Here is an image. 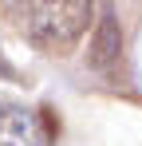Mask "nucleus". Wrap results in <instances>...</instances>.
<instances>
[{
  "label": "nucleus",
  "mask_w": 142,
  "mask_h": 146,
  "mask_svg": "<svg viewBox=\"0 0 142 146\" xmlns=\"http://www.w3.org/2000/svg\"><path fill=\"white\" fill-rule=\"evenodd\" d=\"M91 4L83 0H36V4H8L12 24L36 44L40 51L67 55L91 24Z\"/></svg>",
  "instance_id": "obj_1"
},
{
  "label": "nucleus",
  "mask_w": 142,
  "mask_h": 146,
  "mask_svg": "<svg viewBox=\"0 0 142 146\" xmlns=\"http://www.w3.org/2000/svg\"><path fill=\"white\" fill-rule=\"evenodd\" d=\"M0 146H40L36 111L12 95H0Z\"/></svg>",
  "instance_id": "obj_2"
},
{
  "label": "nucleus",
  "mask_w": 142,
  "mask_h": 146,
  "mask_svg": "<svg viewBox=\"0 0 142 146\" xmlns=\"http://www.w3.org/2000/svg\"><path fill=\"white\" fill-rule=\"evenodd\" d=\"M87 63H91L95 71H103V75L115 79L118 63H122V28H118L115 16H103L99 20L95 40H91V48H87Z\"/></svg>",
  "instance_id": "obj_3"
}]
</instances>
